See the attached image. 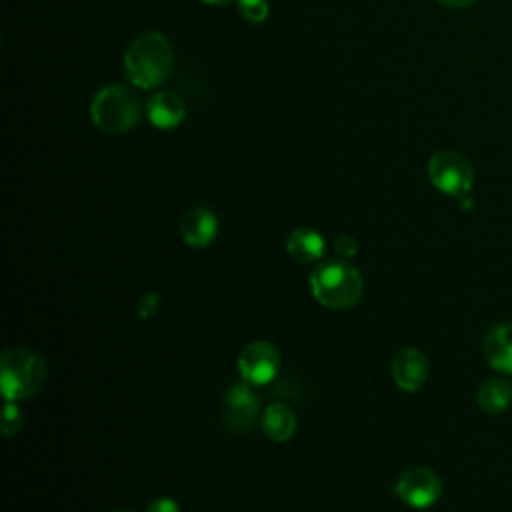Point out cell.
I'll list each match as a JSON object with an SVG mask.
<instances>
[{
  "instance_id": "8",
  "label": "cell",
  "mask_w": 512,
  "mask_h": 512,
  "mask_svg": "<svg viewBox=\"0 0 512 512\" xmlns=\"http://www.w3.org/2000/svg\"><path fill=\"white\" fill-rule=\"evenodd\" d=\"M260 398L254 386L248 382H238L228 388L224 396V418L228 426L236 432H248L258 418Z\"/></svg>"
},
{
  "instance_id": "5",
  "label": "cell",
  "mask_w": 512,
  "mask_h": 512,
  "mask_svg": "<svg viewBox=\"0 0 512 512\" xmlns=\"http://www.w3.org/2000/svg\"><path fill=\"white\" fill-rule=\"evenodd\" d=\"M428 178L436 190L448 196H464L474 184V168L462 154L440 150L428 160Z\"/></svg>"
},
{
  "instance_id": "4",
  "label": "cell",
  "mask_w": 512,
  "mask_h": 512,
  "mask_svg": "<svg viewBox=\"0 0 512 512\" xmlns=\"http://www.w3.org/2000/svg\"><path fill=\"white\" fill-rule=\"evenodd\" d=\"M142 114L138 96L126 86L112 84L94 94L90 102V118L96 128L108 134H124L132 130Z\"/></svg>"
},
{
  "instance_id": "17",
  "label": "cell",
  "mask_w": 512,
  "mask_h": 512,
  "mask_svg": "<svg viewBox=\"0 0 512 512\" xmlns=\"http://www.w3.org/2000/svg\"><path fill=\"white\" fill-rule=\"evenodd\" d=\"M238 10L244 20L252 24H260L268 18V2L266 0H238Z\"/></svg>"
},
{
  "instance_id": "23",
  "label": "cell",
  "mask_w": 512,
  "mask_h": 512,
  "mask_svg": "<svg viewBox=\"0 0 512 512\" xmlns=\"http://www.w3.org/2000/svg\"><path fill=\"white\" fill-rule=\"evenodd\" d=\"M112 512H136V510H128V508H116V510H112Z\"/></svg>"
},
{
  "instance_id": "7",
  "label": "cell",
  "mask_w": 512,
  "mask_h": 512,
  "mask_svg": "<svg viewBox=\"0 0 512 512\" xmlns=\"http://www.w3.org/2000/svg\"><path fill=\"white\" fill-rule=\"evenodd\" d=\"M280 370V352L272 342L256 340L242 348L238 356V372L252 386L270 384Z\"/></svg>"
},
{
  "instance_id": "22",
  "label": "cell",
  "mask_w": 512,
  "mask_h": 512,
  "mask_svg": "<svg viewBox=\"0 0 512 512\" xmlns=\"http://www.w3.org/2000/svg\"><path fill=\"white\" fill-rule=\"evenodd\" d=\"M202 2H206V4H226L230 0H202Z\"/></svg>"
},
{
  "instance_id": "15",
  "label": "cell",
  "mask_w": 512,
  "mask_h": 512,
  "mask_svg": "<svg viewBox=\"0 0 512 512\" xmlns=\"http://www.w3.org/2000/svg\"><path fill=\"white\" fill-rule=\"evenodd\" d=\"M476 402L486 414H502L512 404V384L504 378H490L480 384Z\"/></svg>"
},
{
  "instance_id": "3",
  "label": "cell",
  "mask_w": 512,
  "mask_h": 512,
  "mask_svg": "<svg viewBox=\"0 0 512 512\" xmlns=\"http://www.w3.org/2000/svg\"><path fill=\"white\" fill-rule=\"evenodd\" d=\"M48 368L42 356L28 348H10L0 360V386L6 400L18 402L36 396L46 384Z\"/></svg>"
},
{
  "instance_id": "13",
  "label": "cell",
  "mask_w": 512,
  "mask_h": 512,
  "mask_svg": "<svg viewBox=\"0 0 512 512\" xmlns=\"http://www.w3.org/2000/svg\"><path fill=\"white\" fill-rule=\"evenodd\" d=\"M326 242L314 228H294L286 238V252L300 264L318 262L324 256Z\"/></svg>"
},
{
  "instance_id": "21",
  "label": "cell",
  "mask_w": 512,
  "mask_h": 512,
  "mask_svg": "<svg viewBox=\"0 0 512 512\" xmlns=\"http://www.w3.org/2000/svg\"><path fill=\"white\" fill-rule=\"evenodd\" d=\"M438 2L448 8H466V6L474 4V0H438Z\"/></svg>"
},
{
  "instance_id": "16",
  "label": "cell",
  "mask_w": 512,
  "mask_h": 512,
  "mask_svg": "<svg viewBox=\"0 0 512 512\" xmlns=\"http://www.w3.org/2000/svg\"><path fill=\"white\" fill-rule=\"evenodd\" d=\"M22 424H24L22 410L16 406V402L6 400V406H4V412H2V434L12 436V434L20 432Z\"/></svg>"
},
{
  "instance_id": "10",
  "label": "cell",
  "mask_w": 512,
  "mask_h": 512,
  "mask_svg": "<svg viewBox=\"0 0 512 512\" xmlns=\"http://www.w3.org/2000/svg\"><path fill=\"white\" fill-rule=\"evenodd\" d=\"M182 240L192 248H206L218 234V218L208 206H194L182 214Z\"/></svg>"
},
{
  "instance_id": "2",
  "label": "cell",
  "mask_w": 512,
  "mask_h": 512,
  "mask_svg": "<svg viewBox=\"0 0 512 512\" xmlns=\"http://www.w3.org/2000/svg\"><path fill=\"white\" fill-rule=\"evenodd\" d=\"M310 290L316 302L330 310L352 308L364 292V280L358 268L348 260H328L310 272Z\"/></svg>"
},
{
  "instance_id": "14",
  "label": "cell",
  "mask_w": 512,
  "mask_h": 512,
  "mask_svg": "<svg viewBox=\"0 0 512 512\" xmlns=\"http://www.w3.org/2000/svg\"><path fill=\"white\" fill-rule=\"evenodd\" d=\"M260 426L270 440L286 442L292 438V434L296 430V416L286 404L272 402L262 410Z\"/></svg>"
},
{
  "instance_id": "9",
  "label": "cell",
  "mask_w": 512,
  "mask_h": 512,
  "mask_svg": "<svg viewBox=\"0 0 512 512\" xmlns=\"http://www.w3.org/2000/svg\"><path fill=\"white\" fill-rule=\"evenodd\" d=\"M430 372L428 358L416 348H402L392 358V378L404 392H416L422 388Z\"/></svg>"
},
{
  "instance_id": "18",
  "label": "cell",
  "mask_w": 512,
  "mask_h": 512,
  "mask_svg": "<svg viewBox=\"0 0 512 512\" xmlns=\"http://www.w3.org/2000/svg\"><path fill=\"white\" fill-rule=\"evenodd\" d=\"M334 250H336V254L340 256V260H348V258H352V256L356 254V240H354L352 236L344 234V236H340V238L336 240Z\"/></svg>"
},
{
  "instance_id": "19",
  "label": "cell",
  "mask_w": 512,
  "mask_h": 512,
  "mask_svg": "<svg viewBox=\"0 0 512 512\" xmlns=\"http://www.w3.org/2000/svg\"><path fill=\"white\" fill-rule=\"evenodd\" d=\"M146 512H180V508H178L176 500L162 496V498H156V500H152Z\"/></svg>"
},
{
  "instance_id": "11",
  "label": "cell",
  "mask_w": 512,
  "mask_h": 512,
  "mask_svg": "<svg viewBox=\"0 0 512 512\" xmlns=\"http://www.w3.org/2000/svg\"><path fill=\"white\" fill-rule=\"evenodd\" d=\"M146 116L152 126L160 130H170L184 120L186 106L176 92L160 90L152 94L150 100L146 102Z\"/></svg>"
},
{
  "instance_id": "1",
  "label": "cell",
  "mask_w": 512,
  "mask_h": 512,
  "mask_svg": "<svg viewBox=\"0 0 512 512\" xmlns=\"http://www.w3.org/2000/svg\"><path fill=\"white\" fill-rule=\"evenodd\" d=\"M174 50L170 40L160 32H146L132 40L124 52L126 78L142 88L150 90L160 86L172 72Z\"/></svg>"
},
{
  "instance_id": "20",
  "label": "cell",
  "mask_w": 512,
  "mask_h": 512,
  "mask_svg": "<svg viewBox=\"0 0 512 512\" xmlns=\"http://www.w3.org/2000/svg\"><path fill=\"white\" fill-rule=\"evenodd\" d=\"M158 306H160V298L156 294H146L142 300H140V316L142 318H148L152 314L158 312Z\"/></svg>"
},
{
  "instance_id": "6",
  "label": "cell",
  "mask_w": 512,
  "mask_h": 512,
  "mask_svg": "<svg viewBox=\"0 0 512 512\" xmlns=\"http://www.w3.org/2000/svg\"><path fill=\"white\" fill-rule=\"evenodd\" d=\"M394 492L410 508L424 510V508H430L432 504H436V500L440 498L442 480L438 478V474L432 468L412 466V468H406L398 476V480L394 484Z\"/></svg>"
},
{
  "instance_id": "12",
  "label": "cell",
  "mask_w": 512,
  "mask_h": 512,
  "mask_svg": "<svg viewBox=\"0 0 512 512\" xmlns=\"http://www.w3.org/2000/svg\"><path fill=\"white\" fill-rule=\"evenodd\" d=\"M482 350L490 368L512 374V322L492 326L484 338Z\"/></svg>"
}]
</instances>
